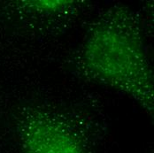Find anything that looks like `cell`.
Wrapping results in <instances>:
<instances>
[{
	"label": "cell",
	"mask_w": 154,
	"mask_h": 153,
	"mask_svg": "<svg viewBox=\"0 0 154 153\" xmlns=\"http://www.w3.org/2000/svg\"><path fill=\"white\" fill-rule=\"evenodd\" d=\"M72 60L81 79L122 93L153 117V72L136 11L123 5L103 11L91 24Z\"/></svg>",
	"instance_id": "1"
},
{
	"label": "cell",
	"mask_w": 154,
	"mask_h": 153,
	"mask_svg": "<svg viewBox=\"0 0 154 153\" xmlns=\"http://www.w3.org/2000/svg\"><path fill=\"white\" fill-rule=\"evenodd\" d=\"M16 6L25 13L38 14L41 15H55L70 11L75 1L67 0H29L16 2Z\"/></svg>",
	"instance_id": "3"
},
{
	"label": "cell",
	"mask_w": 154,
	"mask_h": 153,
	"mask_svg": "<svg viewBox=\"0 0 154 153\" xmlns=\"http://www.w3.org/2000/svg\"><path fill=\"white\" fill-rule=\"evenodd\" d=\"M18 137L21 153H91L70 123L44 109L29 108L22 112Z\"/></svg>",
	"instance_id": "2"
}]
</instances>
